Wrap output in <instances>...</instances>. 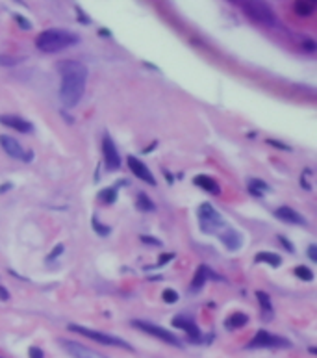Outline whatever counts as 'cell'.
Listing matches in <instances>:
<instances>
[{
    "label": "cell",
    "mask_w": 317,
    "mask_h": 358,
    "mask_svg": "<svg viewBox=\"0 0 317 358\" xmlns=\"http://www.w3.org/2000/svg\"><path fill=\"white\" fill-rule=\"evenodd\" d=\"M0 145H2V149L6 150V154H9L11 158L23 160V162H30L32 160V152L23 149V145L17 141L15 138H11V136H0Z\"/></svg>",
    "instance_id": "obj_8"
},
{
    "label": "cell",
    "mask_w": 317,
    "mask_h": 358,
    "mask_svg": "<svg viewBox=\"0 0 317 358\" xmlns=\"http://www.w3.org/2000/svg\"><path fill=\"white\" fill-rule=\"evenodd\" d=\"M295 13L299 17H310L316 9V4L314 2H308V0H295Z\"/></svg>",
    "instance_id": "obj_19"
},
{
    "label": "cell",
    "mask_w": 317,
    "mask_h": 358,
    "mask_svg": "<svg viewBox=\"0 0 317 358\" xmlns=\"http://www.w3.org/2000/svg\"><path fill=\"white\" fill-rule=\"evenodd\" d=\"M199 223H200V230L206 234H215L219 228H223V225H225L221 214H219L211 204H208V202L200 204Z\"/></svg>",
    "instance_id": "obj_4"
},
{
    "label": "cell",
    "mask_w": 317,
    "mask_h": 358,
    "mask_svg": "<svg viewBox=\"0 0 317 358\" xmlns=\"http://www.w3.org/2000/svg\"><path fill=\"white\" fill-rule=\"evenodd\" d=\"M161 297H163V301H165V303H171V304H173V303H176V301H178V293H176L175 290H169V288H167Z\"/></svg>",
    "instance_id": "obj_27"
},
{
    "label": "cell",
    "mask_w": 317,
    "mask_h": 358,
    "mask_svg": "<svg viewBox=\"0 0 317 358\" xmlns=\"http://www.w3.org/2000/svg\"><path fill=\"white\" fill-rule=\"evenodd\" d=\"M173 325H175L176 329H182L184 332L191 338V342H199L200 340L199 327L195 325L191 319H187V317H184V316H176L175 319H173Z\"/></svg>",
    "instance_id": "obj_13"
},
{
    "label": "cell",
    "mask_w": 317,
    "mask_h": 358,
    "mask_svg": "<svg viewBox=\"0 0 317 358\" xmlns=\"http://www.w3.org/2000/svg\"><path fill=\"white\" fill-rule=\"evenodd\" d=\"M102 152H104V162L109 171H115L121 167V156L117 152V147L113 139L109 136H104V141H102Z\"/></svg>",
    "instance_id": "obj_10"
},
{
    "label": "cell",
    "mask_w": 317,
    "mask_h": 358,
    "mask_svg": "<svg viewBox=\"0 0 317 358\" xmlns=\"http://www.w3.org/2000/svg\"><path fill=\"white\" fill-rule=\"evenodd\" d=\"M206 282V267H200L199 271L195 273V278H193L191 282V290L195 292L197 288H202V284Z\"/></svg>",
    "instance_id": "obj_24"
},
{
    "label": "cell",
    "mask_w": 317,
    "mask_h": 358,
    "mask_svg": "<svg viewBox=\"0 0 317 358\" xmlns=\"http://www.w3.org/2000/svg\"><path fill=\"white\" fill-rule=\"evenodd\" d=\"M15 21L17 23H19V25L23 26V28H25V30H30V28H32V25H30V23H28V21H26L25 17L23 15H15Z\"/></svg>",
    "instance_id": "obj_30"
},
{
    "label": "cell",
    "mask_w": 317,
    "mask_h": 358,
    "mask_svg": "<svg viewBox=\"0 0 317 358\" xmlns=\"http://www.w3.org/2000/svg\"><path fill=\"white\" fill-rule=\"evenodd\" d=\"M126 162H128V167H130V171H132V175H135L139 180H143V182H147L149 186H156V178H154V175L150 173V169L145 164H143L141 160H137L135 156H128L126 158Z\"/></svg>",
    "instance_id": "obj_11"
},
{
    "label": "cell",
    "mask_w": 317,
    "mask_h": 358,
    "mask_svg": "<svg viewBox=\"0 0 317 358\" xmlns=\"http://www.w3.org/2000/svg\"><path fill=\"white\" fill-rule=\"evenodd\" d=\"M69 330L82 334V336H85V338H89V340H95V342H99V343H104V345H111V347H121V349H128V351L133 349L130 343L125 342V340H121V338H117V336H111V334H106V332H100V330H93V329H87V327L69 325Z\"/></svg>",
    "instance_id": "obj_3"
},
{
    "label": "cell",
    "mask_w": 317,
    "mask_h": 358,
    "mask_svg": "<svg viewBox=\"0 0 317 358\" xmlns=\"http://www.w3.org/2000/svg\"><path fill=\"white\" fill-rule=\"evenodd\" d=\"M173 258H175V254H171V252H163V254L158 258V266H165L167 262H171Z\"/></svg>",
    "instance_id": "obj_29"
},
{
    "label": "cell",
    "mask_w": 317,
    "mask_h": 358,
    "mask_svg": "<svg viewBox=\"0 0 317 358\" xmlns=\"http://www.w3.org/2000/svg\"><path fill=\"white\" fill-rule=\"evenodd\" d=\"M295 276H297V278H300V280H306V282H310V280H314V271H312L310 267H306V266H297V267H295Z\"/></svg>",
    "instance_id": "obj_22"
},
{
    "label": "cell",
    "mask_w": 317,
    "mask_h": 358,
    "mask_svg": "<svg viewBox=\"0 0 317 358\" xmlns=\"http://www.w3.org/2000/svg\"><path fill=\"white\" fill-rule=\"evenodd\" d=\"M132 325L137 327V329H139V330H143V332H147V334H150V336H154V338H158V340H161V342L175 345V347H180V345H182V342L176 338L175 334L169 332V330H167V329H163V327L154 325V323H149V321H139V319L132 321Z\"/></svg>",
    "instance_id": "obj_6"
},
{
    "label": "cell",
    "mask_w": 317,
    "mask_h": 358,
    "mask_svg": "<svg viewBox=\"0 0 317 358\" xmlns=\"http://www.w3.org/2000/svg\"><path fill=\"white\" fill-rule=\"evenodd\" d=\"M249 323V316L247 314H243V312H234L232 316L226 319V329H230V330H234V329H241V327H245Z\"/></svg>",
    "instance_id": "obj_17"
},
{
    "label": "cell",
    "mask_w": 317,
    "mask_h": 358,
    "mask_svg": "<svg viewBox=\"0 0 317 358\" xmlns=\"http://www.w3.org/2000/svg\"><path fill=\"white\" fill-rule=\"evenodd\" d=\"M91 225H93V228L97 230V234H100V236H108V234H109V226L102 225V223H100L97 217H93Z\"/></svg>",
    "instance_id": "obj_26"
},
{
    "label": "cell",
    "mask_w": 317,
    "mask_h": 358,
    "mask_svg": "<svg viewBox=\"0 0 317 358\" xmlns=\"http://www.w3.org/2000/svg\"><path fill=\"white\" fill-rule=\"evenodd\" d=\"M249 192L252 193V195H258V197H262V195H265V193L269 192V186H267L264 180L252 178V180H249Z\"/></svg>",
    "instance_id": "obj_20"
},
{
    "label": "cell",
    "mask_w": 317,
    "mask_h": 358,
    "mask_svg": "<svg viewBox=\"0 0 317 358\" xmlns=\"http://www.w3.org/2000/svg\"><path fill=\"white\" fill-rule=\"evenodd\" d=\"M61 345L65 347L67 353H69L73 358H108V357H104L102 353H99V351L89 349V347H85V345H82V343H78V342L63 340Z\"/></svg>",
    "instance_id": "obj_9"
},
{
    "label": "cell",
    "mask_w": 317,
    "mask_h": 358,
    "mask_svg": "<svg viewBox=\"0 0 317 358\" xmlns=\"http://www.w3.org/2000/svg\"><path fill=\"white\" fill-rule=\"evenodd\" d=\"M99 200L102 204H113L117 200V190L115 188H106L99 193Z\"/></svg>",
    "instance_id": "obj_21"
},
{
    "label": "cell",
    "mask_w": 317,
    "mask_h": 358,
    "mask_svg": "<svg viewBox=\"0 0 317 358\" xmlns=\"http://www.w3.org/2000/svg\"><path fill=\"white\" fill-rule=\"evenodd\" d=\"M254 260L260 262V264H267V266H273V267H278L282 264V258L276 252H260V254L254 256Z\"/></svg>",
    "instance_id": "obj_18"
},
{
    "label": "cell",
    "mask_w": 317,
    "mask_h": 358,
    "mask_svg": "<svg viewBox=\"0 0 317 358\" xmlns=\"http://www.w3.org/2000/svg\"><path fill=\"white\" fill-rule=\"evenodd\" d=\"M275 216L284 221V223H290V225H306V219L300 216L299 212H295L293 208L290 206H280V208H276Z\"/></svg>",
    "instance_id": "obj_14"
},
{
    "label": "cell",
    "mask_w": 317,
    "mask_h": 358,
    "mask_svg": "<svg viewBox=\"0 0 317 358\" xmlns=\"http://www.w3.org/2000/svg\"><path fill=\"white\" fill-rule=\"evenodd\" d=\"M21 59L11 58V56H0V65H17Z\"/></svg>",
    "instance_id": "obj_28"
},
{
    "label": "cell",
    "mask_w": 317,
    "mask_h": 358,
    "mask_svg": "<svg viewBox=\"0 0 317 358\" xmlns=\"http://www.w3.org/2000/svg\"><path fill=\"white\" fill-rule=\"evenodd\" d=\"M308 2H314V4H316V0H308Z\"/></svg>",
    "instance_id": "obj_39"
},
{
    "label": "cell",
    "mask_w": 317,
    "mask_h": 358,
    "mask_svg": "<svg viewBox=\"0 0 317 358\" xmlns=\"http://www.w3.org/2000/svg\"><path fill=\"white\" fill-rule=\"evenodd\" d=\"M78 43V35L69 30H59V28H50L41 32L35 37V47L47 52V54H54V52H61V50L69 49Z\"/></svg>",
    "instance_id": "obj_2"
},
{
    "label": "cell",
    "mask_w": 317,
    "mask_h": 358,
    "mask_svg": "<svg viewBox=\"0 0 317 358\" xmlns=\"http://www.w3.org/2000/svg\"><path fill=\"white\" fill-rule=\"evenodd\" d=\"M137 208L143 210V212H152L156 206H154V202H152L145 193H139V195H137Z\"/></svg>",
    "instance_id": "obj_23"
},
{
    "label": "cell",
    "mask_w": 317,
    "mask_h": 358,
    "mask_svg": "<svg viewBox=\"0 0 317 358\" xmlns=\"http://www.w3.org/2000/svg\"><path fill=\"white\" fill-rule=\"evenodd\" d=\"M306 49H308V50H314V49H316L314 41H310V39H308V41H306Z\"/></svg>",
    "instance_id": "obj_38"
},
{
    "label": "cell",
    "mask_w": 317,
    "mask_h": 358,
    "mask_svg": "<svg viewBox=\"0 0 317 358\" xmlns=\"http://www.w3.org/2000/svg\"><path fill=\"white\" fill-rule=\"evenodd\" d=\"M221 238V242L225 243L226 247L230 250H238L239 247L243 245V238L241 234L238 232V230H234V228H226L225 232L219 236Z\"/></svg>",
    "instance_id": "obj_15"
},
{
    "label": "cell",
    "mask_w": 317,
    "mask_h": 358,
    "mask_svg": "<svg viewBox=\"0 0 317 358\" xmlns=\"http://www.w3.org/2000/svg\"><path fill=\"white\" fill-rule=\"evenodd\" d=\"M256 297H258L260 304H262V310L264 312H271L273 310V304H271V299L265 292H256Z\"/></svg>",
    "instance_id": "obj_25"
},
{
    "label": "cell",
    "mask_w": 317,
    "mask_h": 358,
    "mask_svg": "<svg viewBox=\"0 0 317 358\" xmlns=\"http://www.w3.org/2000/svg\"><path fill=\"white\" fill-rule=\"evenodd\" d=\"M9 297V293H8V290L4 288V286H0V299L2 301H6Z\"/></svg>",
    "instance_id": "obj_34"
},
{
    "label": "cell",
    "mask_w": 317,
    "mask_h": 358,
    "mask_svg": "<svg viewBox=\"0 0 317 358\" xmlns=\"http://www.w3.org/2000/svg\"><path fill=\"white\" fill-rule=\"evenodd\" d=\"M243 9L247 11V15L250 19H254V21H258L262 25H275V13L271 11V8L267 6L264 0H247L245 4H243Z\"/></svg>",
    "instance_id": "obj_5"
},
{
    "label": "cell",
    "mask_w": 317,
    "mask_h": 358,
    "mask_svg": "<svg viewBox=\"0 0 317 358\" xmlns=\"http://www.w3.org/2000/svg\"><path fill=\"white\" fill-rule=\"evenodd\" d=\"M269 145H275V147H278V149H284V150H288L290 147L288 145H284V143H278V141H267Z\"/></svg>",
    "instance_id": "obj_36"
},
{
    "label": "cell",
    "mask_w": 317,
    "mask_h": 358,
    "mask_svg": "<svg viewBox=\"0 0 317 358\" xmlns=\"http://www.w3.org/2000/svg\"><path fill=\"white\" fill-rule=\"evenodd\" d=\"M141 242L143 243H150V245H161V242H159V240H156V238H149V236H141Z\"/></svg>",
    "instance_id": "obj_33"
},
{
    "label": "cell",
    "mask_w": 317,
    "mask_h": 358,
    "mask_svg": "<svg viewBox=\"0 0 317 358\" xmlns=\"http://www.w3.org/2000/svg\"><path fill=\"white\" fill-rule=\"evenodd\" d=\"M280 242L284 243V245H286V247H288V250H290V252H293V245H291V242H288V240H286V238H282V236H280Z\"/></svg>",
    "instance_id": "obj_35"
},
{
    "label": "cell",
    "mask_w": 317,
    "mask_h": 358,
    "mask_svg": "<svg viewBox=\"0 0 317 358\" xmlns=\"http://www.w3.org/2000/svg\"><path fill=\"white\" fill-rule=\"evenodd\" d=\"M308 256L312 262H317V247L316 245H310L308 247Z\"/></svg>",
    "instance_id": "obj_32"
},
{
    "label": "cell",
    "mask_w": 317,
    "mask_h": 358,
    "mask_svg": "<svg viewBox=\"0 0 317 358\" xmlns=\"http://www.w3.org/2000/svg\"><path fill=\"white\" fill-rule=\"evenodd\" d=\"M61 250H63V245H58V247H56V250H54V252H52V254H50V258H54V256H58L59 252H61Z\"/></svg>",
    "instance_id": "obj_37"
},
{
    "label": "cell",
    "mask_w": 317,
    "mask_h": 358,
    "mask_svg": "<svg viewBox=\"0 0 317 358\" xmlns=\"http://www.w3.org/2000/svg\"><path fill=\"white\" fill-rule=\"evenodd\" d=\"M193 182L199 186L200 190H204V192H208V193H213V195H219L221 193V188H219V184L211 178V176H208V175H199V176H195L193 178Z\"/></svg>",
    "instance_id": "obj_16"
},
{
    "label": "cell",
    "mask_w": 317,
    "mask_h": 358,
    "mask_svg": "<svg viewBox=\"0 0 317 358\" xmlns=\"http://www.w3.org/2000/svg\"><path fill=\"white\" fill-rule=\"evenodd\" d=\"M0 123L9 126V128H13L17 132H23V134H30L33 130L32 123L26 121V119H23L21 115H0Z\"/></svg>",
    "instance_id": "obj_12"
},
{
    "label": "cell",
    "mask_w": 317,
    "mask_h": 358,
    "mask_svg": "<svg viewBox=\"0 0 317 358\" xmlns=\"http://www.w3.org/2000/svg\"><path fill=\"white\" fill-rule=\"evenodd\" d=\"M28 355H30V358H43V351L39 347H30Z\"/></svg>",
    "instance_id": "obj_31"
},
{
    "label": "cell",
    "mask_w": 317,
    "mask_h": 358,
    "mask_svg": "<svg viewBox=\"0 0 317 358\" xmlns=\"http://www.w3.org/2000/svg\"><path fill=\"white\" fill-rule=\"evenodd\" d=\"M58 71L61 76V85H59V100L63 102L65 108H75L80 102L85 91V82H87V69L80 61L75 59H65L59 61Z\"/></svg>",
    "instance_id": "obj_1"
},
{
    "label": "cell",
    "mask_w": 317,
    "mask_h": 358,
    "mask_svg": "<svg viewBox=\"0 0 317 358\" xmlns=\"http://www.w3.org/2000/svg\"><path fill=\"white\" fill-rule=\"evenodd\" d=\"M290 345L291 343L282 336H275V334L267 332V330H258L247 347L249 349H258V347H290Z\"/></svg>",
    "instance_id": "obj_7"
}]
</instances>
